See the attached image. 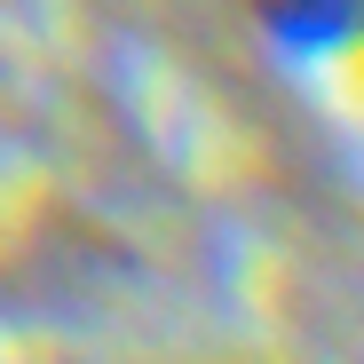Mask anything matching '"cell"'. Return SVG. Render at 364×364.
Masks as SVG:
<instances>
[{
  "label": "cell",
  "mask_w": 364,
  "mask_h": 364,
  "mask_svg": "<svg viewBox=\"0 0 364 364\" xmlns=\"http://www.w3.org/2000/svg\"><path fill=\"white\" fill-rule=\"evenodd\" d=\"M254 16L293 55H333L364 32V0H254Z\"/></svg>",
  "instance_id": "1"
}]
</instances>
